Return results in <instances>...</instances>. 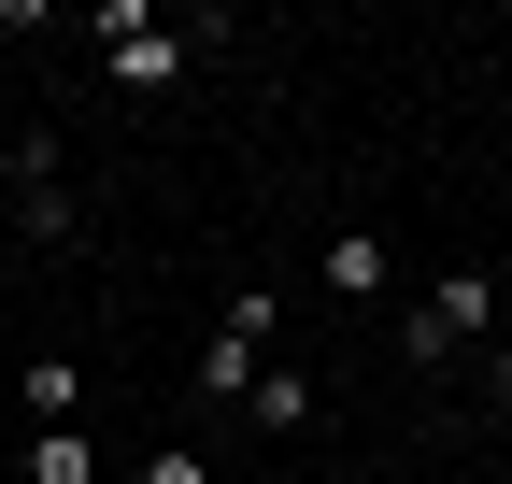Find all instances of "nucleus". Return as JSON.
Listing matches in <instances>:
<instances>
[{
    "label": "nucleus",
    "mask_w": 512,
    "mask_h": 484,
    "mask_svg": "<svg viewBox=\"0 0 512 484\" xmlns=\"http://www.w3.org/2000/svg\"><path fill=\"white\" fill-rule=\"evenodd\" d=\"M399 342H413V371H441V356H498V271H441Z\"/></svg>",
    "instance_id": "f257e3e1"
},
{
    "label": "nucleus",
    "mask_w": 512,
    "mask_h": 484,
    "mask_svg": "<svg viewBox=\"0 0 512 484\" xmlns=\"http://www.w3.org/2000/svg\"><path fill=\"white\" fill-rule=\"evenodd\" d=\"M200 43H228V15H200V29H128V43H100V57H114V86L157 100V86H185V57H200Z\"/></svg>",
    "instance_id": "f03ea898"
},
{
    "label": "nucleus",
    "mask_w": 512,
    "mask_h": 484,
    "mask_svg": "<svg viewBox=\"0 0 512 484\" xmlns=\"http://www.w3.org/2000/svg\"><path fill=\"white\" fill-rule=\"evenodd\" d=\"M313 285H328V299H384V285H399L384 228H328V242H313Z\"/></svg>",
    "instance_id": "7ed1b4c3"
},
{
    "label": "nucleus",
    "mask_w": 512,
    "mask_h": 484,
    "mask_svg": "<svg viewBox=\"0 0 512 484\" xmlns=\"http://www.w3.org/2000/svg\"><path fill=\"white\" fill-rule=\"evenodd\" d=\"M256 371H271V342L214 314V342H200V371H185V385H200V399H256Z\"/></svg>",
    "instance_id": "20e7f679"
},
{
    "label": "nucleus",
    "mask_w": 512,
    "mask_h": 484,
    "mask_svg": "<svg viewBox=\"0 0 512 484\" xmlns=\"http://www.w3.org/2000/svg\"><path fill=\"white\" fill-rule=\"evenodd\" d=\"M15 399H29V428H86V371H72V356H29Z\"/></svg>",
    "instance_id": "39448f33"
},
{
    "label": "nucleus",
    "mask_w": 512,
    "mask_h": 484,
    "mask_svg": "<svg viewBox=\"0 0 512 484\" xmlns=\"http://www.w3.org/2000/svg\"><path fill=\"white\" fill-rule=\"evenodd\" d=\"M29 484H100V456H86V428H29V456H15Z\"/></svg>",
    "instance_id": "423d86ee"
},
{
    "label": "nucleus",
    "mask_w": 512,
    "mask_h": 484,
    "mask_svg": "<svg viewBox=\"0 0 512 484\" xmlns=\"http://www.w3.org/2000/svg\"><path fill=\"white\" fill-rule=\"evenodd\" d=\"M242 413H256L271 442H285V428H313V371H256V399H242Z\"/></svg>",
    "instance_id": "0eeeda50"
},
{
    "label": "nucleus",
    "mask_w": 512,
    "mask_h": 484,
    "mask_svg": "<svg viewBox=\"0 0 512 484\" xmlns=\"http://www.w3.org/2000/svg\"><path fill=\"white\" fill-rule=\"evenodd\" d=\"M143 484H228V470H200L185 442H157V456H143Z\"/></svg>",
    "instance_id": "6e6552de"
},
{
    "label": "nucleus",
    "mask_w": 512,
    "mask_h": 484,
    "mask_svg": "<svg viewBox=\"0 0 512 484\" xmlns=\"http://www.w3.org/2000/svg\"><path fill=\"white\" fill-rule=\"evenodd\" d=\"M0 200H29V143H0Z\"/></svg>",
    "instance_id": "1a4fd4ad"
},
{
    "label": "nucleus",
    "mask_w": 512,
    "mask_h": 484,
    "mask_svg": "<svg viewBox=\"0 0 512 484\" xmlns=\"http://www.w3.org/2000/svg\"><path fill=\"white\" fill-rule=\"evenodd\" d=\"M484 399H498V413H512V342H498V356H484Z\"/></svg>",
    "instance_id": "9d476101"
},
{
    "label": "nucleus",
    "mask_w": 512,
    "mask_h": 484,
    "mask_svg": "<svg viewBox=\"0 0 512 484\" xmlns=\"http://www.w3.org/2000/svg\"><path fill=\"white\" fill-rule=\"evenodd\" d=\"M228 484H256V470H228Z\"/></svg>",
    "instance_id": "9b49d317"
},
{
    "label": "nucleus",
    "mask_w": 512,
    "mask_h": 484,
    "mask_svg": "<svg viewBox=\"0 0 512 484\" xmlns=\"http://www.w3.org/2000/svg\"><path fill=\"white\" fill-rule=\"evenodd\" d=\"M498 100H512V86H498Z\"/></svg>",
    "instance_id": "f8f14e48"
}]
</instances>
